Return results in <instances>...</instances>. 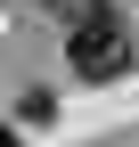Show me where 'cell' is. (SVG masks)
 Wrapping results in <instances>:
<instances>
[{"instance_id":"obj_1","label":"cell","mask_w":139,"mask_h":147,"mask_svg":"<svg viewBox=\"0 0 139 147\" xmlns=\"http://www.w3.org/2000/svg\"><path fill=\"white\" fill-rule=\"evenodd\" d=\"M65 65H74L82 82H115V74L131 65L123 16H115L107 0H82V8H65Z\"/></svg>"},{"instance_id":"obj_2","label":"cell","mask_w":139,"mask_h":147,"mask_svg":"<svg viewBox=\"0 0 139 147\" xmlns=\"http://www.w3.org/2000/svg\"><path fill=\"white\" fill-rule=\"evenodd\" d=\"M49 8H82V0H49Z\"/></svg>"},{"instance_id":"obj_3","label":"cell","mask_w":139,"mask_h":147,"mask_svg":"<svg viewBox=\"0 0 139 147\" xmlns=\"http://www.w3.org/2000/svg\"><path fill=\"white\" fill-rule=\"evenodd\" d=\"M0 147H16V139H8V131H0Z\"/></svg>"}]
</instances>
